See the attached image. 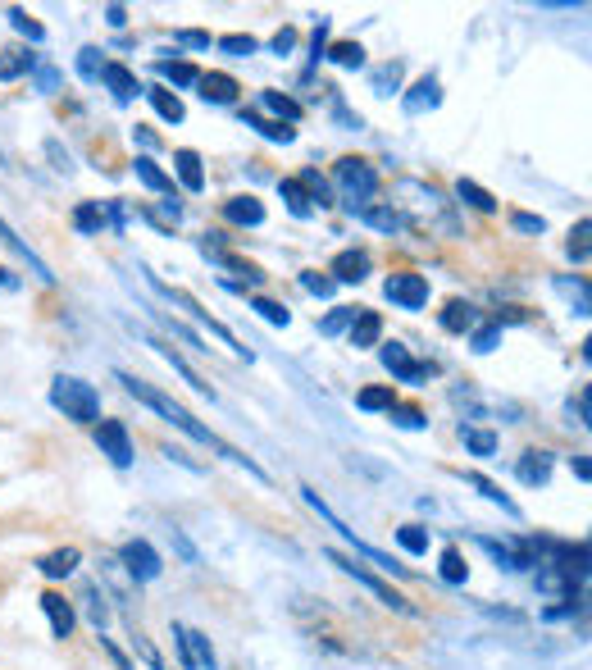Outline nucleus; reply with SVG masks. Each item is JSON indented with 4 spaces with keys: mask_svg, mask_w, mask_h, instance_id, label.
<instances>
[{
    "mask_svg": "<svg viewBox=\"0 0 592 670\" xmlns=\"http://www.w3.org/2000/svg\"><path fill=\"white\" fill-rule=\"evenodd\" d=\"M392 210H397L401 224H415L424 233H456V215H451V201L438 192L433 183H419V178H397L392 183Z\"/></svg>",
    "mask_w": 592,
    "mask_h": 670,
    "instance_id": "f257e3e1",
    "label": "nucleus"
},
{
    "mask_svg": "<svg viewBox=\"0 0 592 670\" xmlns=\"http://www.w3.org/2000/svg\"><path fill=\"white\" fill-rule=\"evenodd\" d=\"M119 383H123V388H128V392H133V397H137V402H142V406H151V411H160L164 420L174 424V429H183L187 438H196V443H205V447H215V452H224L233 465H246V470H251V475H256V479H265V470H260L256 461H246V456H237L228 443H219V438H215V433H210V429H205V424H196L192 415L183 411V406H178V402H169L164 392H155L146 379H137V374H119Z\"/></svg>",
    "mask_w": 592,
    "mask_h": 670,
    "instance_id": "f03ea898",
    "label": "nucleus"
},
{
    "mask_svg": "<svg viewBox=\"0 0 592 670\" xmlns=\"http://www.w3.org/2000/svg\"><path fill=\"white\" fill-rule=\"evenodd\" d=\"M51 402L64 411V420H78V424L101 420V397H96V388H92V383H82V379H69V374L55 379Z\"/></svg>",
    "mask_w": 592,
    "mask_h": 670,
    "instance_id": "7ed1b4c3",
    "label": "nucleus"
},
{
    "mask_svg": "<svg viewBox=\"0 0 592 670\" xmlns=\"http://www.w3.org/2000/svg\"><path fill=\"white\" fill-rule=\"evenodd\" d=\"M333 178H337V187H342V196L351 201V210L369 206V201H374V192H378V174H374V165H369V160H356V155L337 160Z\"/></svg>",
    "mask_w": 592,
    "mask_h": 670,
    "instance_id": "20e7f679",
    "label": "nucleus"
},
{
    "mask_svg": "<svg viewBox=\"0 0 592 670\" xmlns=\"http://www.w3.org/2000/svg\"><path fill=\"white\" fill-rule=\"evenodd\" d=\"M328 561H333V566H337V570H342V575L360 579V584H365V588H369V593H374V598H378V602H383V607L401 611V616H415V602H406V598H401V593H397V588H392V584H383V579H378V575H369V570H365V566H360V561H356V557H342V552H328Z\"/></svg>",
    "mask_w": 592,
    "mask_h": 670,
    "instance_id": "39448f33",
    "label": "nucleus"
},
{
    "mask_svg": "<svg viewBox=\"0 0 592 670\" xmlns=\"http://www.w3.org/2000/svg\"><path fill=\"white\" fill-rule=\"evenodd\" d=\"M174 643H178V657H183V670H215V648H210V639L201 629L174 625Z\"/></svg>",
    "mask_w": 592,
    "mask_h": 670,
    "instance_id": "423d86ee",
    "label": "nucleus"
},
{
    "mask_svg": "<svg viewBox=\"0 0 592 670\" xmlns=\"http://www.w3.org/2000/svg\"><path fill=\"white\" fill-rule=\"evenodd\" d=\"M383 292H388V301H397V306L419 310L429 301V279H424V274H392V279L383 283Z\"/></svg>",
    "mask_w": 592,
    "mask_h": 670,
    "instance_id": "0eeeda50",
    "label": "nucleus"
},
{
    "mask_svg": "<svg viewBox=\"0 0 592 670\" xmlns=\"http://www.w3.org/2000/svg\"><path fill=\"white\" fill-rule=\"evenodd\" d=\"M119 566L128 570L133 579H155V575H160V552H155V547L146 543V538H133V543L123 547Z\"/></svg>",
    "mask_w": 592,
    "mask_h": 670,
    "instance_id": "6e6552de",
    "label": "nucleus"
},
{
    "mask_svg": "<svg viewBox=\"0 0 592 670\" xmlns=\"http://www.w3.org/2000/svg\"><path fill=\"white\" fill-rule=\"evenodd\" d=\"M96 443H101V452L110 456L114 465L133 461V443H128V429H123L119 420H96Z\"/></svg>",
    "mask_w": 592,
    "mask_h": 670,
    "instance_id": "1a4fd4ad",
    "label": "nucleus"
},
{
    "mask_svg": "<svg viewBox=\"0 0 592 670\" xmlns=\"http://www.w3.org/2000/svg\"><path fill=\"white\" fill-rule=\"evenodd\" d=\"M383 365H388L397 379H406V383H419V379H429V374H433V365L429 361H415V356H410L401 342H388V347H383Z\"/></svg>",
    "mask_w": 592,
    "mask_h": 670,
    "instance_id": "9d476101",
    "label": "nucleus"
},
{
    "mask_svg": "<svg viewBox=\"0 0 592 670\" xmlns=\"http://www.w3.org/2000/svg\"><path fill=\"white\" fill-rule=\"evenodd\" d=\"M196 87H201V101H215V105H233L237 92H242L233 73H201Z\"/></svg>",
    "mask_w": 592,
    "mask_h": 670,
    "instance_id": "9b49d317",
    "label": "nucleus"
},
{
    "mask_svg": "<svg viewBox=\"0 0 592 670\" xmlns=\"http://www.w3.org/2000/svg\"><path fill=\"white\" fill-rule=\"evenodd\" d=\"M365 274H369V251H342V256L333 260V269H328L333 283H360Z\"/></svg>",
    "mask_w": 592,
    "mask_h": 670,
    "instance_id": "f8f14e48",
    "label": "nucleus"
},
{
    "mask_svg": "<svg viewBox=\"0 0 592 670\" xmlns=\"http://www.w3.org/2000/svg\"><path fill=\"white\" fill-rule=\"evenodd\" d=\"M41 611H46V620H51L55 639H69L73 634V602H64L60 593H41Z\"/></svg>",
    "mask_w": 592,
    "mask_h": 670,
    "instance_id": "ddd939ff",
    "label": "nucleus"
},
{
    "mask_svg": "<svg viewBox=\"0 0 592 670\" xmlns=\"http://www.w3.org/2000/svg\"><path fill=\"white\" fill-rule=\"evenodd\" d=\"M78 561H82L78 547H60V552H46V557L37 561V566H41V575L64 579V575H73V570H78Z\"/></svg>",
    "mask_w": 592,
    "mask_h": 670,
    "instance_id": "4468645a",
    "label": "nucleus"
},
{
    "mask_svg": "<svg viewBox=\"0 0 592 670\" xmlns=\"http://www.w3.org/2000/svg\"><path fill=\"white\" fill-rule=\"evenodd\" d=\"M474 324H479V310H474L470 301H447V310H442V329H447V333H470Z\"/></svg>",
    "mask_w": 592,
    "mask_h": 670,
    "instance_id": "2eb2a0df",
    "label": "nucleus"
},
{
    "mask_svg": "<svg viewBox=\"0 0 592 670\" xmlns=\"http://www.w3.org/2000/svg\"><path fill=\"white\" fill-rule=\"evenodd\" d=\"M101 78H105V87H110L119 101H133V96L142 92V87H137V78H133V69H123V64H105Z\"/></svg>",
    "mask_w": 592,
    "mask_h": 670,
    "instance_id": "dca6fc26",
    "label": "nucleus"
},
{
    "mask_svg": "<svg viewBox=\"0 0 592 670\" xmlns=\"http://www.w3.org/2000/svg\"><path fill=\"white\" fill-rule=\"evenodd\" d=\"M520 479L524 484H547V479H552V452H538V447L524 452L520 456Z\"/></svg>",
    "mask_w": 592,
    "mask_h": 670,
    "instance_id": "f3484780",
    "label": "nucleus"
},
{
    "mask_svg": "<svg viewBox=\"0 0 592 670\" xmlns=\"http://www.w3.org/2000/svg\"><path fill=\"white\" fill-rule=\"evenodd\" d=\"M224 215L233 219V224H246V228H256L260 219H265V206H260L256 196H233V201H224Z\"/></svg>",
    "mask_w": 592,
    "mask_h": 670,
    "instance_id": "a211bd4d",
    "label": "nucleus"
},
{
    "mask_svg": "<svg viewBox=\"0 0 592 670\" xmlns=\"http://www.w3.org/2000/svg\"><path fill=\"white\" fill-rule=\"evenodd\" d=\"M360 219H365L369 228H378V233H397L401 228V219H397V210L388 206V201H369V206H360L356 210Z\"/></svg>",
    "mask_w": 592,
    "mask_h": 670,
    "instance_id": "6ab92c4d",
    "label": "nucleus"
},
{
    "mask_svg": "<svg viewBox=\"0 0 592 670\" xmlns=\"http://www.w3.org/2000/svg\"><path fill=\"white\" fill-rule=\"evenodd\" d=\"M133 169H137V178H142V183L151 187V192H164V196H174V178L164 174V169L155 165L151 155H137V165H133Z\"/></svg>",
    "mask_w": 592,
    "mask_h": 670,
    "instance_id": "aec40b11",
    "label": "nucleus"
},
{
    "mask_svg": "<svg viewBox=\"0 0 592 670\" xmlns=\"http://www.w3.org/2000/svg\"><path fill=\"white\" fill-rule=\"evenodd\" d=\"M242 119H246L251 128H260V133H265L269 142H292V137H296V128H292V124H283V119H265L260 110H242Z\"/></svg>",
    "mask_w": 592,
    "mask_h": 670,
    "instance_id": "412c9836",
    "label": "nucleus"
},
{
    "mask_svg": "<svg viewBox=\"0 0 592 670\" xmlns=\"http://www.w3.org/2000/svg\"><path fill=\"white\" fill-rule=\"evenodd\" d=\"M378 333H383V320H378L374 310H360L356 320H351V347H374Z\"/></svg>",
    "mask_w": 592,
    "mask_h": 670,
    "instance_id": "4be33fe9",
    "label": "nucleus"
},
{
    "mask_svg": "<svg viewBox=\"0 0 592 670\" xmlns=\"http://www.w3.org/2000/svg\"><path fill=\"white\" fill-rule=\"evenodd\" d=\"M174 165H178V178H183L187 192H201V187H205L201 155H196V151H178V155H174Z\"/></svg>",
    "mask_w": 592,
    "mask_h": 670,
    "instance_id": "5701e85b",
    "label": "nucleus"
},
{
    "mask_svg": "<svg viewBox=\"0 0 592 670\" xmlns=\"http://www.w3.org/2000/svg\"><path fill=\"white\" fill-rule=\"evenodd\" d=\"M438 101H442L438 78H419V83L410 87V96H406V110H410V114H419V110H433Z\"/></svg>",
    "mask_w": 592,
    "mask_h": 670,
    "instance_id": "b1692460",
    "label": "nucleus"
},
{
    "mask_svg": "<svg viewBox=\"0 0 592 670\" xmlns=\"http://www.w3.org/2000/svg\"><path fill=\"white\" fill-rule=\"evenodd\" d=\"M146 96H151V105H155V114H160V119H169V124H178V119H183V101H178L169 87H151Z\"/></svg>",
    "mask_w": 592,
    "mask_h": 670,
    "instance_id": "393cba45",
    "label": "nucleus"
},
{
    "mask_svg": "<svg viewBox=\"0 0 592 670\" xmlns=\"http://www.w3.org/2000/svg\"><path fill=\"white\" fill-rule=\"evenodd\" d=\"M460 201H470L474 210H483V215H492V210H497V196L488 192V187H479V183H470V178H460Z\"/></svg>",
    "mask_w": 592,
    "mask_h": 670,
    "instance_id": "a878e982",
    "label": "nucleus"
},
{
    "mask_svg": "<svg viewBox=\"0 0 592 670\" xmlns=\"http://www.w3.org/2000/svg\"><path fill=\"white\" fill-rule=\"evenodd\" d=\"M151 347H160V356H164V361H169V365H174V370H178V374H183V379H187V383H192V388H196V392H210V383H201V379H196V370H192V365H187V361H183V356H178V351H174V347H164V342H160V338H151Z\"/></svg>",
    "mask_w": 592,
    "mask_h": 670,
    "instance_id": "bb28decb",
    "label": "nucleus"
},
{
    "mask_svg": "<svg viewBox=\"0 0 592 670\" xmlns=\"http://www.w3.org/2000/svg\"><path fill=\"white\" fill-rule=\"evenodd\" d=\"M397 543L406 547L410 557H424V552H429V529H424V525H401L397 529Z\"/></svg>",
    "mask_w": 592,
    "mask_h": 670,
    "instance_id": "cd10ccee",
    "label": "nucleus"
},
{
    "mask_svg": "<svg viewBox=\"0 0 592 670\" xmlns=\"http://www.w3.org/2000/svg\"><path fill=\"white\" fill-rule=\"evenodd\" d=\"M160 78H169V83H178V87H196L201 73H196L187 60H160Z\"/></svg>",
    "mask_w": 592,
    "mask_h": 670,
    "instance_id": "c85d7f7f",
    "label": "nucleus"
},
{
    "mask_svg": "<svg viewBox=\"0 0 592 670\" xmlns=\"http://www.w3.org/2000/svg\"><path fill=\"white\" fill-rule=\"evenodd\" d=\"M328 60L342 64V69H360V64H365V51H360V42H333L328 46Z\"/></svg>",
    "mask_w": 592,
    "mask_h": 670,
    "instance_id": "c756f323",
    "label": "nucleus"
},
{
    "mask_svg": "<svg viewBox=\"0 0 592 670\" xmlns=\"http://www.w3.org/2000/svg\"><path fill=\"white\" fill-rule=\"evenodd\" d=\"M588 238H592V224H588V219H579V224H574L570 228V242H565V251H570V260H579V265H583V260H588Z\"/></svg>",
    "mask_w": 592,
    "mask_h": 670,
    "instance_id": "7c9ffc66",
    "label": "nucleus"
},
{
    "mask_svg": "<svg viewBox=\"0 0 592 670\" xmlns=\"http://www.w3.org/2000/svg\"><path fill=\"white\" fill-rule=\"evenodd\" d=\"M101 224H105V210L96 206V201L73 210V228H78V233H101Z\"/></svg>",
    "mask_w": 592,
    "mask_h": 670,
    "instance_id": "2f4dec72",
    "label": "nucleus"
},
{
    "mask_svg": "<svg viewBox=\"0 0 592 670\" xmlns=\"http://www.w3.org/2000/svg\"><path fill=\"white\" fill-rule=\"evenodd\" d=\"M465 575H470V566L460 557V547H447V552H442V579H447V584H465Z\"/></svg>",
    "mask_w": 592,
    "mask_h": 670,
    "instance_id": "473e14b6",
    "label": "nucleus"
},
{
    "mask_svg": "<svg viewBox=\"0 0 592 670\" xmlns=\"http://www.w3.org/2000/svg\"><path fill=\"white\" fill-rule=\"evenodd\" d=\"M460 438H465V447H470L474 456H492V452H497V433H488V429H460Z\"/></svg>",
    "mask_w": 592,
    "mask_h": 670,
    "instance_id": "72a5a7b5",
    "label": "nucleus"
},
{
    "mask_svg": "<svg viewBox=\"0 0 592 670\" xmlns=\"http://www.w3.org/2000/svg\"><path fill=\"white\" fill-rule=\"evenodd\" d=\"M356 402L365 406V411H392V406H397V392L392 388H365Z\"/></svg>",
    "mask_w": 592,
    "mask_h": 670,
    "instance_id": "f704fd0d",
    "label": "nucleus"
},
{
    "mask_svg": "<svg viewBox=\"0 0 592 670\" xmlns=\"http://www.w3.org/2000/svg\"><path fill=\"white\" fill-rule=\"evenodd\" d=\"M296 183H301V192L310 196V206H315V201H319V206H333V201H328V183L315 174V169H306V174L296 178Z\"/></svg>",
    "mask_w": 592,
    "mask_h": 670,
    "instance_id": "c9c22d12",
    "label": "nucleus"
},
{
    "mask_svg": "<svg viewBox=\"0 0 592 670\" xmlns=\"http://www.w3.org/2000/svg\"><path fill=\"white\" fill-rule=\"evenodd\" d=\"M283 196H287V206H292L296 219H306L310 210H315V206H310V196L301 192V183H296V178H283Z\"/></svg>",
    "mask_w": 592,
    "mask_h": 670,
    "instance_id": "e433bc0d",
    "label": "nucleus"
},
{
    "mask_svg": "<svg viewBox=\"0 0 592 670\" xmlns=\"http://www.w3.org/2000/svg\"><path fill=\"white\" fill-rule=\"evenodd\" d=\"M32 69L28 51H0V78H19V73Z\"/></svg>",
    "mask_w": 592,
    "mask_h": 670,
    "instance_id": "4c0bfd02",
    "label": "nucleus"
},
{
    "mask_svg": "<svg viewBox=\"0 0 592 670\" xmlns=\"http://www.w3.org/2000/svg\"><path fill=\"white\" fill-rule=\"evenodd\" d=\"M260 101H265L274 114H283L287 124H292V119H301V105H296L292 96H283V92H260Z\"/></svg>",
    "mask_w": 592,
    "mask_h": 670,
    "instance_id": "58836bf2",
    "label": "nucleus"
},
{
    "mask_svg": "<svg viewBox=\"0 0 592 670\" xmlns=\"http://www.w3.org/2000/svg\"><path fill=\"white\" fill-rule=\"evenodd\" d=\"M465 484H474L483 497H488V502H501V506H506V511L515 516V502H511V497H501V488L492 484V479H483V475H474V470H470V475H465Z\"/></svg>",
    "mask_w": 592,
    "mask_h": 670,
    "instance_id": "ea45409f",
    "label": "nucleus"
},
{
    "mask_svg": "<svg viewBox=\"0 0 592 670\" xmlns=\"http://www.w3.org/2000/svg\"><path fill=\"white\" fill-rule=\"evenodd\" d=\"M10 23L23 32V37H28V42H41V37H46V28H41V23L32 19L28 10H10Z\"/></svg>",
    "mask_w": 592,
    "mask_h": 670,
    "instance_id": "a19ab883",
    "label": "nucleus"
},
{
    "mask_svg": "<svg viewBox=\"0 0 592 670\" xmlns=\"http://www.w3.org/2000/svg\"><path fill=\"white\" fill-rule=\"evenodd\" d=\"M78 69H82V78H92V83H96V78H101V69H105L101 51H96V46H82V51H78Z\"/></svg>",
    "mask_w": 592,
    "mask_h": 670,
    "instance_id": "79ce46f5",
    "label": "nucleus"
},
{
    "mask_svg": "<svg viewBox=\"0 0 592 670\" xmlns=\"http://www.w3.org/2000/svg\"><path fill=\"white\" fill-rule=\"evenodd\" d=\"M356 315H360V306H337L333 315H328V320L319 324V329H324V333H342L351 320H356Z\"/></svg>",
    "mask_w": 592,
    "mask_h": 670,
    "instance_id": "37998d69",
    "label": "nucleus"
},
{
    "mask_svg": "<svg viewBox=\"0 0 592 670\" xmlns=\"http://www.w3.org/2000/svg\"><path fill=\"white\" fill-rule=\"evenodd\" d=\"M301 288H306V292H315V297H333V288H337V283L328 279V274H319V269H310V274H301Z\"/></svg>",
    "mask_w": 592,
    "mask_h": 670,
    "instance_id": "c03bdc74",
    "label": "nucleus"
},
{
    "mask_svg": "<svg viewBox=\"0 0 592 670\" xmlns=\"http://www.w3.org/2000/svg\"><path fill=\"white\" fill-rule=\"evenodd\" d=\"M219 46H224L228 55H256V37H242V32H233V37H219Z\"/></svg>",
    "mask_w": 592,
    "mask_h": 670,
    "instance_id": "a18cd8bd",
    "label": "nucleus"
},
{
    "mask_svg": "<svg viewBox=\"0 0 592 670\" xmlns=\"http://www.w3.org/2000/svg\"><path fill=\"white\" fill-rule=\"evenodd\" d=\"M82 602H87V616H92V625L101 629L105 625V593H96V588H82Z\"/></svg>",
    "mask_w": 592,
    "mask_h": 670,
    "instance_id": "49530a36",
    "label": "nucleus"
},
{
    "mask_svg": "<svg viewBox=\"0 0 592 670\" xmlns=\"http://www.w3.org/2000/svg\"><path fill=\"white\" fill-rule=\"evenodd\" d=\"M256 310L265 315L269 324H287V320H292V315H287V310L278 306V301H269V297H256Z\"/></svg>",
    "mask_w": 592,
    "mask_h": 670,
    "instance_id": "de8ad7c7",
    "label": "nucleus"
},
{
    "mask_svg": "<svg viewBox=\"0 0 592 670\" xmlns=\"http://www.w3.org/2000/svg\"><path fill=\"white\" fill-rule=\"evenodd\" d=\"M497 338H501V329H497V324L479 329V333H474V351H492V347H497Z\"/></svg>",
    "mask_w": 592,
    "mask_h": 670,
    "instance_id": "09e8293b",
    "label": "nucleus"
},
{
    "mask_svg": "<svg viewBox=\"0 0 592 670\" xmlns=\"http://www.w3.org/2000/svg\"><path fill=\"white\" fill-rule=\"evenodd\" d=\"M37 83H41V92H60V73L51 64H37Z\"/></svg>",
    "mask_w": 592,
    "mask_h": 670,
    "instance_id": "8fccbe9b",
    "label": "nucleus"
},
{
    "mask_svg": "<svg viewBox=\"0 0 592 670\" xmlns=\"http://www.w3.org/2000/svg\"><path fill=\"white\" fill-rule=\"evenodd\" d=\"M392 411H397V424H406V429H419V424H424V415H419L415 406H392Z\"/></svg>",
    "mask_w": 592,
    "mask_h": 670,
    "instance_id": "3c124183",
    "label": "nucleus"
},
{
    "mask_svg": "<svg viewBox=\"0 0 592 670\" xmlns=\"http://www.w3.org/2000/svg\"><path fill=\"white\" fill-rule=\"evenodd\" d=\"M296 46V28H283V32H274V51L278 55H287Z\"/></svg>",
    "mask_w": 592,
    "mask_h": 670,
    "instance_id": "603ef678",
    "label": "nucleus"
},
{
    "mask_svg": "<svg viewBox=\"0 0 592 670\" xmlns=\"http://www.w3.org/2000/svg\"><path fill=\"white\" fill-rule=\"evenodd\" d=\"M397 78H401V69H397V64H388V69H378L374 83H378V87H397Z\"/></svg>",
    "mask_w": 592,
    "mask_h": 670,
    "instance_id": "864d4df0",
    "label": "nucleus"
},
{
    "mask_svg": "<svg viewBox=\"0 0 592 670\" xmlns=\"http://www.w3.org/2000/svg\"><path fill=\"white\" fill-rule=\"evenodd\" d=\"M183 46H210V32H178Z\"/></svg>",
    "mask_w": 592,
    "mask_h": 670,
    "instance_id": "5fc2aeb1",
    "label": "nucleus"
},
{
    "mask_svg": "<svg viewBox=\"0 0 592 670\" xmlns=\"http://www.w3.org/2000/svg\"><path fill=\"white\" fill-rule=\"evenodd\" d=\"M515 228H524V233H542V219L538 215H515Z\"/></svg>",
    "mask_w": 592,
    "mask_h": 670,
    "instance_id": "6e6d98bb",
    "label": "nucleus"
},
{
    "mask_svg": "<svg viewBox=\"0 0 592 670\" xmlns=\"http://www.w3.org/2000/svg\"><path fill=\"white\" fill-rule=\"evenodd\" d=\"M105 19H110L114 28H123V23H128V10H123V5H110V10H105Z\"/></svg>",
    "mask_w": 592,
    "mask_h": 670,
    "instance_id": "4d7b16f0",
    "label": "nucleus"
},
{
    "mask_svg": "<svg viewBox=\"0 0 592 670\" xmlns=\"http://www.w3.org/2000/svg\"><path fill=\"white\" fill-rule=\"evenodd\" d=\"M14 288H19V279H14V274H10V269H5V265H0V292H14Z\"/></svg>",
    "mask_w": 592,
    "mask_h": 670,
    "instance_id": "13d9d810",
    "label": "nucleus"
}]
</instances>
